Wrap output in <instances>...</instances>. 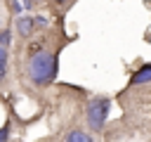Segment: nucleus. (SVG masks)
I'll list each match as a JSON object with an SVG mask.
<instances>
[{
  "label": "nucleus",
  "mask_w": 151,
  "mask_h": 142,
  "mask_svg": "<svg viewBox=\"0 0 151 142\" xmlns=\"http://www.w3.org/2000/svg\"><path fill=\"white\" fill-rule=\"evenodd\" d=\"M54 76H57V57L52 52L40 50L28 59V78L35 85H47L54 80Z\"/></svg>",
  "instance_id": "nucleus-1"
},
{
  "label": "nucleus",
  "mask_w": 151,
  "mask_h": 142,
  "mask_svg": "<svg viewBox=\"0 0 151 142\" xmlns=\"http://www.w3.org/2000/svg\"><path fill=\"white\" fill-rule=\"evenodd\" d=\"M109 109H111V102L106 97H94L90 104H87V123L92 130H101L106 118H109Z\"/></svg>",
  "instance_id": "nucleus-2"
},
{
  "label": "nucleus",
  "mask_w": 151,
  "mask_h": 142,
  "mask_svg": "<svg viewBox=\"0 0 151 142\" xmlns=\"http://www.w3.org/2000/svg\"><path fill=\"white\" fill-rule=\"evenodd\" d=\"M33 26H35L33 17H19V19H17V28H19V36H31Z\"/></svg>",
  "instance_id": "nucleus-3"
},
{
  "label": "nucleus",
  "mask_w": 151,
  "mask_h": 142,
  "mask_svg": "<svg viewBox=\"0 0 151 142\" xmlns=\"http://www.w3.org/2000/svg\"><path fill=\"white\" fill-rule=\"evenodd\" d=\"M146 80H151V64H146V66H142L134 76H132V83L134 85H139V83H146Z\"/></svg>",
  "instance_id": "nucleus-4"
},
{
  "label": "nucleus",
  "mask_w": 151,
  "mask_h": 142,
  "mask_svg": "<svg viewBox=\"0 0 151 142\" xmlns=\"http://www.w3.org/2000/svg\"><path fill=\"white\" fill-rule=\"evenodd\" d=\"M66 142H92V137L85 135L83 130H71V133L66 135Z\"/></svg>",
  "instance_id": "nucleus-5"
},
{
  "label": "nucleus",
  "mask_w": 151,
  "mask_h": 142,
  "mask_svg": "<svg viewBox=\"0 0 151 142\" xmlns=\"http://www.w3.org/2000/svg\"><path fill=\"white\" fill-rule=\"evenodd\" d=\"M5 69H7V50L0 47V80L5 78Z\"/></svg>",
  "instance_id": "nucleus-6"
},
{
  "label": "nucleus",
  "mask_w": 151,
  "mask_h": 142,
  "mask_svg": "<svg viewBox=\"0 0 151 142\" xmlns=\"http://www.w3.org/2000/svg\"><path fill=\"white\" fill-rule=\"evenodd\" d=\"M7 137H9V123H5L0 128V142H7Z\"/></svg>",
  "instance_id": "nucleus-7"
},
{
  "label": "nucleus",
  "mask_w": 151,
  "mask_h": 142,
  "mask_svg": "<svg viewBox=\"0 0 151 142\" xmlns=\"http://www.w3.org/2000/svg\"><path fill=\"white\" fill-rule=\"evenodd\" d=\"M7 43H9V33L7 31H0V47H5Z\"/></svg>",
  "instance_id": "nucleus-8"
},
{
  "label": "nucleus",
  "mask_w": 151,
  "mask_h": 142,
  "mask_svg": "<svg viewBox=\"0 0 151 142\" xmlns=\"http://www.w3.org/2000/svg\"><path fill=\"white\" fill-rule=\"evenodd\" d=\"M33 2H35V0H26V7H31V5H33Z\"/></svg>",
  "instance_id": "nucleus-9"
}]
</instances>
